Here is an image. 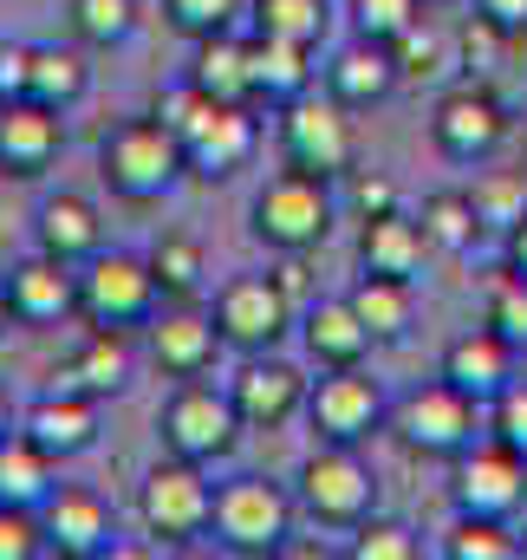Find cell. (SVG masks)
<instances>
[{"label":"cell","instance_id":"cell-45","mask_svg":"<svg viewBox=\"0 0 527 560\" xmlns=\"http://www.w3.org/2000/svg\"><path fill=\"white\" fill-rule=\"evenodd\" d=\"M39 555H52L46 548V522L33 509H7L0 502V560H39Z\"/></svg>","mask_w":527,"mask_h":560},{"label":"cell","instance_id":"cell-44","mask_svg":"<svg viewBox=\"0 0 527 560\" xmlns=\"http://www.w3.org/2000/svg\"><path fill=\"white\" fill-rule=\"evenodd\" d=\"M489 436L508 443L515 456H527V378H508V385L489 398Z\"/></svg>","mask_w":527,"mask_h":560},{"label":"cell","instance_id":"cell-19","mask_svg":"<svg viewBox=\"0 0 527 560\" xmlns=\"http://www.w3.org/2000/svg\"><path fill=\"white\" fill-rule=\"evenodd\" d=\"M0 280H7V306H13L20 326H59V319L79 313V268H66V261L46 255V248L7 261Z\"/></svg>","mask_w":527,"mask_h":560},{"label":"cell","instance_id":"cell-34","mask_svg":"<svg viewBox=\"0 0 527 560\" xmlns=\"http://www.w3.org/2000/svg\"><path fill=\"white\" fill-rule=\"evenodd\" d=\"M248 20H255V33L319 46L332 33V0H248Z\"/></svg>","mask_w":527,"mask_h":560},{"label":"cell","instance_id":"cell-49","mask_svg":"<svg viewBox=\"0 0 527 560\" xmlns=\"http://www.w3.org/2000/svg\"><path fill=\"white\" fill-rule=\"evenodd\" d=\"M273 280H280V287H286L293 300H300V293H306V255H280V268H273Z\"/></svg>","mask_w":527,"mask_h":560},{"label":"cell","instance_id":"cell-52","mask_svg":"<svg viewBox=\"0 0 527 560\" xmlns=\"http://www.w3.org/2000/svg\"><path fill=\"white\" fill-rule=\"evenodd\" d=\"M7 319H13V306H7V280H0V332H7Z\"/></svg>","mask_w":527,"mask_h":560},{"label":"cell","instance_id":"cell-28","mask_svg":"<svg viewBox=\"0 0 527 560\" xmlns=\"http://www.w3.org/2000/svg\"><path fill=\"white\" fill-rule=\"evenodd\" d=\"M196 92L222 98V105H255V85H248V39L229 26V33H209V39H189V72H183Z\"/></svg>","mask_w":527,"mask_h":560},{"label":"cell","instance_id":"cell-25","mask_svg":"<svg viewBox=\"0 0 527 560\" xmlns=\"http://www.w3.org/2000/svg\"><path fill=\"white\" fill-rule=\"evenodd\" d=\"M300 339H306V359L319 365V372H339V365H365L372 359V332H365V319L352 313V300L339 293V300H313L306 306V319H300Z\"/></svg>","mask_w":527,"mask_h":560},{"label":"cell","instance_id":"cell-23","mask_svg":"<svg viewBox=\"0 0 527 560\" xmlns=\"http://www.w3.org/2000/svg\"><path fill=\"white\" fill-rule=\"evenodd\" d=\"M20 430L46 450V456H59V463H72V456H85L92 443H98V398H85V392H46V398H33L26 411H20Z\"/></svg>","mask_w":527,"mask_h":560},{"label":"cell","instance_id":"cell-2","mask_svg":"<svg viewBox=\"0 0 527 560\" xmlns=\"http://www.w3.org/2000/svg\"><path fill=\"white\" fill-rule=\"evenodd\" d=\"M339 222V202H332V183L326 176H306V170H280L255 189V209H248V229L267 255H313L326 248Z\"/></svg>","mask_w":527,"mask_h":560},{"label":"cell","instance_id":"cell-53","mask_svg":"<svg viewBox=\"0 0 527 560\" xmlns=\"http://www.w3.org/2000/svg\"><path fill=\"white\" fill-rule=\"evenodd\" d=\"M522 560H527V528H522Z\"/></svg>","mask_w":527,"mask_h":560},{"label":"cell","instance_id":"cell-37","mask_svg":"<svg viewBox=\"0 0 527 560\" xmlns=\"http://www.w3.org/2000/svg\"><path fill=\"white\" fill-rule=\"evenodd\" d=\"M476 215H482V229H515L527 215V170H495V176H476Z\"/></svg>","mask_w":527,"mask_h":560},{"label":"cell","instance_id":"cell-22","mask_svg":"<svg viewBox=\"0 0 527 560\" xmlns=\"http://www.w3.org/2000/svg\"><path fill=\"white\" fill-rule=\"evenodd\" d=\"M33 248L59 255L66 268H85V261L105 248V215H98V202H92V196H72V189L46 196V202L33 209Z\"/></svg>","mask_w":527,"mask_h":560},{"label":"cell","instance_id":"cell-4","mask_svg":"<svg viewBox=\"0 0 527 560\" xmlns=\"http://www.w3.org/2000/svg\"><path fill=\"white\" fill-rule=\"evenodd\" d=\"M209 515H215V482H209V469L163 450V463L143 469V482H137V528H143L156 548H189V541L209 535Z\"/></svg>","mask_w":527,"mask_h":560},{"label":"cell","instance_id":"cell-10","mask_svg":"<svg viewBox=\"0 0 527 560\" xmlns=\"http://www.w3.org/2000/svg\"><path fill=\"white\" fill-rule=\"evenodd\" d=\"M163 306L156 275H150V255H125V248H98L85 268H79V319L85 326H150Z\"/></svg>","mask_w":527,"mask_h":560},{"label":"cell","instance_id":"cell-54","mask_svg":"<svg viewBox=\"0 0 527 560\" xmlns=\"http://www.w3.org/2000/svg\"><path fill=\"white\" fill-rule=\"evenodd\" d=\"M7 105H13V98H0V112H7Z\"/></svg>","mask_w":527,"mask_h":560},{"label":"cell","instance_id":"cell-48","mask_svg":"<svg viewBox=\"0 0 527 560\" xmlns=\"http://www.w3.org/2000/svg\"><path fill=\"white\" fill-rule=\"evenodd\" d=\"M476 13H482V20H495L508 39H522V33H527V0H476Z\"/></svg>","mask_w":527,"mask_h":560},{"label":"cell","instance_id":"cell-9","mask_svg":"<svg viewBox=\"0 0 527 560\" xmlns=\"http://www.w3.org/2000/svg\"><path fill=\"white\" fill-rule=\"evenodd\" d=\"M242 411H235V398L229 392H215V385H202V378H183L169 398H163V411H156V436H163V450L169 456H189V463H229L235 456V443H242Z\"/></svg>","mask_w":527,"mask_h":560},{"label":"cell","instance_id":"cell-30","mask_svg":"<svg viewBox=\"0 0 527 560\" xmlns=\"http://www.w3.org/2000/svg\"><path fill=\"white\" fill-rule=\"evenodd\" d=\"M346 300H352V313L365 319V332H372L378 346H397V339L410 332V319H417V293H410V280H397V275L359 268V280L346 287Z\"/></svg>","mask_w":527,"mask_h":560},{"label":"cell","instance_id":"cell-40","mask_svg":"<svg viewBox=\"0 0 527 560\" xmlns=\"http://www.w3.org/2000/svg\"><path fill=\"white\" fill-rule=\"evenodd\" d=\"M489 326L515 346V352H527V275H495L489 280Z\"/></svg>","mask_w":527,"mask_h":560},{"label":"cell","instance_id":"cell-18","mask_svg":"<svg viewBox=\"0 0 527 560\" xmlns=\"http://www.w3.org/2000/svg\"><path fill=\"white\" fill-rule=\"evenodd\" d=\"M66 150V112L39 98H13L0 112V183H33L59 163Z\"/></svg>","mask_w":527,"mask_h":560},{"label":"cell","instance_id":"cell-38","mask_svg":"<svg viewBox=\"0 0 527 560\" xmlns=\"http://www.w3.org/2000/svg\"><path fill=\"white\" fill-rule=\"evenodd\" d=\"M423 555V541H417V528L410 522H397V515H365L359 528H352V560H417Z\"/></svg>","mask_w":527,"mask_h":560},{"label":"cell","instance_id":"cell-39","mask_svg":"<svg viewBox=\"0 0 527 560\" xmlns=\"http://www.w3.org/2000/svg\"><path fill=\"white\" fill-rule=\"evenodd\" d=\"M242 13H248V0H163V26H169V33H183V39L229 33Z\"/></svg>","mask_w":527,"mask_h":560},{"label":"cell","instance_id":"cell-26","mask_svg":"<svg viewBox=\"0 0 527 560\" xmlns=\"http://www.w3.org/2000/svg\"><path fill=\"white\" fill-rule=\"evenodd\" d=\"M248 85H255V105H267V112L293 105L300 92H313V46L248 33Z\"/></svg>","mask_w":527,"mask_h":560},{"label":"cell","instance_id":"cell-6","mask_svg":"<svg viewBox=\"0 0 527 560\" xmlns=\"http://www.w3.org/2000/svg\"><path fill=\"white\" fill-rule=\"evenodd\" d=\"M293 489H280L273 476H229L215 482V515H209V541L229 555H280L293 535Z\"/></svg>","mask_w":527,"mask_h":560},{"label":"cell","instance_id":"cell-24","mask_svg":"<svg viewBox=\"0 0 527 560\" xmlns=\"http://www.w3.org/2000/svg\"><path fill=\"white\" fill-rule=\"evenodd\" d=\"M59 378V392H85V398H118L125 385L137 378V352H131V332H118V326H92L85 332V346L66 359V372H52Z\"/></svg>","mask_w":527,"mask_h":560},{"label":"cell","instance_id":"cell-33","mask_svg":"<svg viewBox=\"0 0 527 560\" xmlns=\"http://www.w3.org/2000/svg\"><path fill=\"white\" fill-rule=\"evenodd\" d=\"M150 275H156V293L163 300H202L209 287V255L196 235H156L150 242Z\"/></svg>","mask_w":527,"mask_h":560},{"label":"cell","instance_id":"cell-42","mask_svg":"<svg viewBox=\"0 0 527 560\" xmlns=\"http://www.w3.org/2000/svg\"><path fill=\"white\" fill-rule=\"evenodd\" d=\"M391 52H397V72H403V79H436L443 66H456V59H449V46H443V33H430L423 20H417L410 33H397Z\"/></svg>","mask_w":527,"mask_h":560},{"label":"cell","instance_id":"cell-20","mask_svg":"<svg viewBox=\"0 0 527 560\" xmlns=\"http://www.w3.org/2000/svg\"><path fill=\"white\" fill-rule=\"evenodd\" d=\"M397 85H403V72H397L391 39H365V33H352V39L326 59V92H332L346 112H372V105H385Z\"/></svg>","mask_w":527,"mask_h":560},{"label":"cell","instance_id":"cell-35","mask_svg":"<svg viewBox=\"0 0 527 560\" xmlns=\"http://www.w3.org/2000/svg\"><path fill=\"white\" fill-rule=\"evenodd\" d=\"M443 560H522V535L489 515H456L443 535Z\"/></svg>","mask_w":527,"mask_h":560},{"label":"cell","instance_id":"cell-12","mask_svg":"<svg viewBox=\"0 0 527 560\" xmlns=\"http://www.w3.org/2000/svg\"><path fill=\"white\" fill-rule=\"evenodd\" d=\"M449 509L456 515H489V522H515L527 509V456L508 443L482 436L449 463Z\"/></svg>","mask_w":527,"mask_h":560},{"label":"cell","instance_id":"cell-43","mask_svg":"<svg viewBox=\"0 0 527 560\" xmlns=\"http://www.w3.org/2000/svg\"><path fill=\"white\" fill-rule=\"evenodd\" d=\"M508 52V33L495 26V20H482V13H469L462 20V33H456V66H469V79H482V72H495V59Z\"/></svg>","mask_w":527,"mask_h":560},{"label":"cell","instance_id":"cell-36","mask_svg":"<svg viewBox=\"0 0 527 560\" xmlns=\"http://www.w3.org/2000/svg\"><path fill=\"white\" fill-rule=\"evenodd\" d=\"M79 46H125L137 33V0H66Z\"/></svg>","mask_w":527,"mask_h":560},{"label":"cell","instance_id":"cell-50","mask_svg":"<svg viewBox=\"0 0 527 560\" xmlns=\"http://www.w3.org/2000/svg\"><path fill=\"white\" fill-rule=\"evenodd\" d=\"M502 242H508V268H515V275H527V215L508 229V235H502Z\"/></svg>","mask_w":527,"mask_h":560},{"label":"cell","instance_id":"cell-46","mask_svg":"<svg viewBox=\"0 0 527 560\" xmlns=\"http://www.w3.org/2000/svg\"><path fill=\"white\" fill-rule=\"evenodd\" d=\"M346 196H352L359 222H365V215H385V209H397V183L385 176V170H352V176H346Z\"/></svg>","mask_w":527,"mask_h":560},{"label":"cell","instance_id":"cell-8","mask_svg":"<svg viewBox=\"0 0 527 560\" xmlns=\"http://www.w3.org/2000/svg\"><path fill=\"white\" fill-rule=\"evenodd\" d=\"M280 156L286 170H306V176H352L359 170V131H352V112L326 92H300L293 105H280Z\"/></svg>","mask_w":527,"mask_h":560},{"label":"cell","instance_id":"cell-14","mask_svg":"<svg viewBox=\"0 0 527 560\" xmlns=\"http://www.w3.org/2000/svg\"><path fill=\"white\" fill-rule=\"evenodd\" d=\"M508 105L482 85V79H462L449 85L436 105H430V143L449 156V163H489L502 143H508Z\"/></svg>","mask_w":527,"mask_h":560},{"label":"cell","instance_id":"cell-13","mask_svg":"<svg viewBox=\"0 0 527 560\" xmlns=\"http://www.w3.org/2000/svg\"><path fill=\"white\" fill-rule=\"evenodd\" d=\"M215 332L229 352H280L293 332V293L273 275H235L215 287Z\"/></svg>","mask_w":527,"mask_h":560},{"label":"cell","instance_id":"cell-16","mask_svg":"<svg viewBox=\"0 0 527 560\" xmlns=\"http://www.w3.org/2000/svg\"><path fill=\"white\" fill-rule=\"evenodd\" d=\"M46 522V548L59 560H105L118 548V515L98 489H79V482H59L52 502L39 509Z\"/></svg>","mask_w":527,"mask_h":560},{"label":"cell","instance_id":"cell-41","mask_svg":"<svg viewBox=\"0 0 527 560\" xmlns=\"http://www.w3.org/2000/svg\"><path fill=\"white\" fill-rule=\"evenodd\" d=\"M423 7H430V0H346L352 33H365V39H397V33H410V26L423 20Z\"/></svg>","mask_w":527,"mask_h":560},{"label":"cell","instance_id":"cell-55","mask_svg":"<svg viewBox=\"0 0 527 560\" xmlns=\"http://www.w3.org/2000/svg\"><path fill=\"white\" fill-rule=\"evenodd\" d=\"M0 248H7V235H0Z\"/></svg>","mask_w":527,"mask_h":560},{"label":"cell","instance_id":"cell-27","mask_svg":"<svg viewBox=\"0 0 527 560\" xmlns=\"http://www.w3.org/2000/svg\"><path fill=\"white\" fill-rule=\"evenodd\" d=\"M423 255H430V235H423V222H417V215L385 209V215H365V222H359V268L417 280V275H423Z\"/></svg>","mask_w":527,"mask_h":560},{"label":"cell","instance_id":"cell-17","mask_svg":"<svg viewBox=\"0 0 527 560\" xmlns=\"http://www.w3.org/2000/svg\"><path fill=\"white\" fill-rule=\"evenodd\" d=\"M222 352V332H215V313L196 306V300H163L156 319H150V359L163 378H202Z\"/></svg>","mask_w":527,"mask_h":560},{"label":"cell","instance_id":"cell-29","mask_svg":"<svg viewBox=\"0 0 527 560\" xmlns=\"http://www.w3.org/2000/svg\"><path fill=\"white\" fill-rule=\"evenodd\" d=\"M52 489H59V456H46L26 430L0 436V502L39 515V509L52 502Z\"/></svg>","mask_w":527,"mask_h":560},{"label":"cell","instance_id":"cell-1","mask_svg":"<svg viewBox=\"0 0 527 560\" xmlns=\"http://www.w3.org/2000/svg\"><path fill=\"white\" fill-rule=\"evenodd\" d=\"M156 118L176 131L189 176H202V183H229V176L255 156V143H261L255 105H222V98L196 92L189 79L156 98Z\"/></svg>","mask_w":527,"mask_h":560},{"label":"cell","instance_id":"cell-7","mask_svg":"<svg viewBox=\"0 0 527 560\" xmlns=\"http://www.w3.org/2000/svg\"><path fill=\"white\" fill-rule=\"evenodd\" d=\"M293 502L319 528H359L378 509V469L359 456V443H319L293 476Z\"/></svg>","mask_w":527,"mask_h":560},{"label":"cell","instance_id":"cell-31","mask_svg":"<svg viewBox=\"0 0 527 560\" xmlns=\"http://www.w3.org/2000/svg\"><path fill=\"white\" fill-rule=\"evenodd\" d=\"M85 92H92V66H85L79 46H33L26 98H39V105H52V112H72Z\"/></svg>","mask_w":527,"mask_h":560},{"label":"cell","instance_id":"cell-51","mask_svg":"<svg viewBox=\"0 0 527 560\" xmlns=\"http://www.w3.org/2000/svg\"><path fill=\"white\" fill-rule=\"evenodd\" d=\"M13 430H20V411H13V405H7V392H0V436H13Z\"/></svg>","mask_w":527,"mask_h":560},{"label":"cell","instance_id":"cell-15","mask_svg":"<svg viewBox=\"0 0 527 560\" xmlns=\"http://www.w3.org/2000/svg\"><path fill=\"white\" fill-rule=\"evenodd\" d=\"M306 385L313 378L293 359H280V352H242V365L229 378V398H235V411H242L248 430H286L306 411Z\"/></svg>","mask_w":527,"mask_h":560},{"label":"cell","instance_id":"cell-32","mask_svg":"<svg viewBox=\"0 0 527 560\" xmlns=\"http://www.w3.org/2000/svg\"><path fill=\"white\" fill-rule=\"evenodd\" d=\"M417 222H423V235H430L436 255H469L482 242V215H476L469 189H430L423 209H417Z\"/></svg>","mask_w":527,"mask_h":560},{"label":"cell","instance_id":"cell-5","mask_svg":"<svg viewBox=\"0 0 527 560\" xmlns=\"http://www.w3.org/2000/svg\"><path fill=\"white\" fill-rule=\"evenodd\" d=\"M385 430H391L410 456L456 463L469 443H482V430H489V405H476L469 392H456L449 378H436V385H417L410 398H397Z\"/></svg>","mask_w":527,"mask_h":560},{"label":"cell","instance_id":"cell-11","mask_svg":"<svg viewBox=\"0 0 527 560\" xmlns=\"http://www.w3.org/2000/svg\"><path fill=\"white\" fill-rule=\"evenodd\" d=\"M300 418L313 423L319 443H372L385 423H391V398L378 378H365V365H339V372H319L306 385V411Z\"/></svg>","mask_w":527,"mask_h":560},{"label":"cell","instance_id":"cell-21","mask_svg":"<svg viewBox=\"0 0 527 560\" xmlns=\"http://www.w3.org/2000/svg\"><path fill=\"white\" fill-rule=\"evenodd\" d=\"M515 359H522V352L482 319V326H469V332H456V339L443 346V372H436V378H449L456 392H469L476 405H489V398L515 378Z\"/></svg>","mask_w":527,"mask_h":560},{"label":"cell","instance_id":"cell-47","mask_svg":"<svg viewBox=\"0 0 527 560\" xmlns=\"http://www.w3.org/2000/svg\"><path fill=\"white\" fill-rule=\"evenodd\" d=\"M26 79H33V46H0V98H26Z\"/></svg>","mask_w":527,"mask_h":560},{"label":"cell","instance_id":"cell-3","mask_svg":"<svg viewBox=\"0 0 527 560\" xmlns=\"http://www.w3.org/2000/svg\"><path fill=\"white\" fill-rule=\"evenodd\" d=\"M189 163H183V143L176 131L150 112V118H125L112 138L98 143V176H105V189L118 196V202H163L169 189H176V176H183Z\"/></svg>","mask_w":527,"mask_h":560}]
</instances>
